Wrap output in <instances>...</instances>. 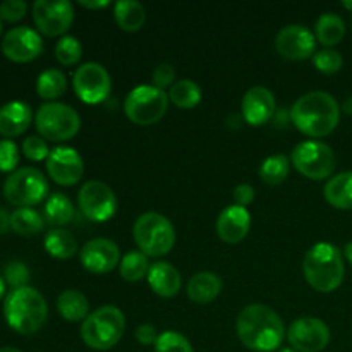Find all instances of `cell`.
<instances>
[{
	"label": "cell",
	"instance_id": "42",
	"mask_svg": "<svg viewBox=\"0 0 352 352\" xmlns=\"http://www.w3.org/2000/svg\"><path fill=\"white\" fill-rule=\"evenodd\" d=\"M151 79H153L155 88L162 89V91H165V88H172V86L175 85L174 65H170V64L157 65L153 71V76H151Z\"/></svg>",
	"mask_w": 352,
	"mask_h": 352
},
{
	"label": "cell",
	"instance_id": "4",
	"mask_svg": "<svg viewBox=\"0 0 352 352\" xmlns=\"http://www.w3.org/2000/svg\"><path fill=\"white\" fill-rule=\"evenodd\" d=\"M342 253L330 243H318L306 253L302 274L315 291L329 294L337 291L344 280Z\"/></svg>",
	"mask_w": 352,
	"mask_h": 352
},
{
	"label": "cell",
	"instance_id": "49",
	"mask_svg": "<svg viewBox=\"0 0 352 352\" xmlns=\"http://www.w3.org/2000/svg\"><path fill=\"white\" fill-rule=\"evenodd\" d=\"M3 294H6V280L0 277V299L3 298Z\"/></svg>",
	"mask_w": 352,
	"mask_h": 352
},
{
	"label": "cell",
	"instance_id": "10",
	"mask_svg": "<svg viewBox=\"0 0 352 352\" xmlns=\"http://www.w3.org/2000/svg\"><path fill=\"white\" fill-rule=\"evenodd\" d=\"M291 162L296 170L311 181L329 179L336 170V153L322 141H302L292 150Z\"/></svg>",
	"mask_w": 352,
	"mask_h": 352
},
{
	"label": "cell",
	"instance_id": "23",
	"mask_svg": "<svg viewBox=\"0 0 352 352\" xmlns=\"http://www.w3.org/2000/svg\"><path fill=\"white\" fill-rule=\"evenodd\" d=\"M222 292V278L213 272H198L188 282V298L196 305H210Z\"/></svg>",
	"mask_w": 352,
	"mask_h": 352
},
{
	"label": "cell",
	"instance_id": "46",
	"mask_svg": "<svg viewBox=\"0 0 352 352\" xmlns=\"http://www.w3.org/2000/svg\"><path fill=\"white\" fill-rule=\"evenodd\" d=\"M79 6L86 7V9H103V7H109V0H103V2H86V0H79Z\"/></svg>",
	"mask_w": 352,
	"mask_h": 352
},
{
	"label": "cell",
	"instance_id": "6",
	"mask_svg": "<svg viewBox=\"0 0 352 352\" xmlns=\"http://www.w3.org/2000/svg\"><path fill=\"white\" fill-rule=\"evenodd\" d=\"M133 236L141 253L150 258L165 256L175 244V230L170 220L160 213L148 212L138 217Z\"/></svg>",
	"mask_w": 352,
	"mask_h": 352
},
{
	"label": "cell",
	"instance_id": "7",
	"mask_svg": "<svg viewBox=\"0 0 352 352\" xmlns=\"http://www.w3.org/2000/svg\"><path fill=\"white\" fill-rule=\"evenodd\" d=\"M34 126L40 136L48 141H69L81 129V117L72 107L58 102H48L38 109Z\"/></svg>",
	"mask_w": 352,
	"mask_h": 352
},
{
	"label": "cell",
	"instance_id": "14",
	"mask_svg": "<svg viewBox=\"0 0 352 352\" xmlns=\"http://www.w3.org/2000/svg\"><path fill=\"white\" fill-rule=\"evenodd\" d=\"M291 349L298 352H322L330 344V329L315 316H302L291 323L287 330Z\"/></svg>",
	"mask_w": 352,
	"mask_h": 352
},
{
	"label": "cell",
	"instance_id": "48",
	"mask_svg": "<svg viewBox=\"0 0 352 352\" xmlns=\"http://www.w3.org/2000/svg\"><path fill=\"white\" fill-rule=\"evenodd\" d=\"M344 256H346V260L352 265V243L346 244V248H344Z\"/></svg>",
	"mask_w": 352,
	"mask_h": 352
},
{
	"label": "cell",
	"instance_id": "8",
	"mask_svg": "<svg viewBox=\"0 0 352 352\" xmlns=\"http://www.w3.org/2000/svg\"><path fill=\"white\" fill-rule=\"evenodd\" d=\"M168 95L150 85L136 86L124 100V112L136 126H153L165 116L168 107Z\"/></svg>",
	"mask_w": 352,
	"mask_h": 352
},
{
	"label": "cell",
	"instance_id": "13",
	"mask_svg": "<svg viewBox=\"0 0 352 352\" xmlns=\"http://www.w3.org/2000/svg\"><path fill=\"white\" fill-rule=\"evenodd\" d=\"M33 21L45 36H65L74 21V7L67 0H36L33 3Z\"/></svg>",
	"mask_w": 352,
	"mask_h": 352
},
{
	"label": "cell",
	"instance_id": "19",
	"mask_svg": "<svg viewBox=\"0 0 352 352\" xmlns=\"http://www.w3.org/2000/svg\"><path fill=\"white\" fill-rule=\"evenodd\" d=\"M277 112V103H275L274 93L265 86H254L248 89L241 103V116L244 122L250 126L258 127L267 124Z\"/></svg>",
	"mask_w": 352,
	"mask_h": 352
},
{
	"label": "cell",
	"instance_id": "44",
	"mask_svg": "<svg viewBox=\"0 0 352 352\" xmlns=\"http://www.w3.org/2000/svg\"><path fill=\"white\" fill-rule=\"evenodd\" d=\"M134 336H136V340L141 344V346H151V344L155 346V342H157L160 333H157V329H155L153 325H150V323H143V325L138 327Z\"/></svg>",
	"mask_w": 352,
	"mask_h": 352
},
{
	"label": "cell",
	"instance_id": "36",
	"mask_svg": "<svg viewBox=\"0 0 352 352\" xmlns=\"http://www.w3.org/2000/svg\"><path fill=\"white\" fill-rule=\"evenodd\" d=\"M155 352H195L191 342L179 332H164L155 342Z\"/></svg>",
	"mask_w": 352,
	"mask_h": 352
},
{
	"label": "cell",
	"instance_id": "28",
	"mask_svg": "<svg viewBox=\"0 0 352 352\" xmlns=\"http://www.w3.org/2000/svg\"><path fill=\"white\" fill-rule=\"evenodd\" d=\"M43 217L47 223L54 227H62L69 223L74 217V206L72 201L62 192H54L48 196L47 203L43 208Z\"/></svg>",
	"mask_w": 352,
	"mask_h": 352
},
{
	"label": "cell",
	"instance_id": "39",
	"mask_svg": "<svg viewBox=\"0 0 352 352\" xmlns=\"http://www.w3.org/2000/svg\"><path fill=\"white\" fill-rule=\"evenodd\" d=\"M19 164V148L12 140L0 141V172H16Z\"/></svg>",
	"mask_w": 352,
	"mask_h": 352
},
{
	"label": "cell",
	"instance_id": "12",
	"mask_svg": "<svg viewBox=\"0 0 352 352\" xmlns=\"http://www.w3.org/2000/svg\"><path fill=\"white\" fill-rule=\"evenodd\" d=\"M78 205L82 215L91 222H107L117 212V198L109 184L88 181L78 192Z\"/></svg>",
	"mask_w": 352,
	"mask_h": 352
},
{
	"label": "cell",
	"instance_id": "32",
	"mask_svg": "<svg viewBox=\"0 0 352 352\" xmlns=\"http://www.w3.org/2000/svg\"><path fill=\"white\" fill-rule=\"evenodd\" d=\"M45 219L33 208H17L10 215V229L19 236H34L41 232Z\"/></svg>",
	"mask_w": 352,
	"mask_h": 352
},
{
	"label": "cell",
	"instance_id": "38",
	"mask_svg": "<svg viewBox=\"0 0 352 352\" xmlns=\"http://www.w3.org/2000/svg\"><path fill=\"white\" fill-rule=\"evenodd\" d=\"M21 148H23L24 157L31 162H41L45 158H48V155H50L47 141L41 136H28L23 141V146Z\"/></svg>",
	"mask_w": 352,
	"mask_h": 352
},
{
	"label": "cell",
	"instance_id": "31",
	"mask_svg": "<svg viewBox=\"0 0 352 352\" xmlns=\"http://www.w3.org/2000/svg\"><path fill=\"white\" fill-rule=\"evenodd\" d=\"M168 100L177 109L191 110L201 102V88L191 79H181L168 91Z\"/></svg>",
	"mask_w": 352,
	"mask_h": 352
},
{
	"label": "cell",
	"instance_id": "1",
	"mask_svg": "<svg viewBox=\"0 0 352 352\" xmlns=\"http://www.w3.org/2000/svg\"><path fill=\"white\" fill-rule=\"evenodd\" d=\"M239 340L254 352H272L282 346L285 327L277 311L265 305H250L237 316Z\"/></svg>",
	"mask_w": 352,
	"mask_h": 352
},
{
	"label": "cell",
	"instance_id": "18",
	"mask_svg": "<svg viewBox=\"0 0 352 352\" xmlns=\"http://www.w3.org/2000/svg\"><path fill=\"white\" fill-rule=\"evenodd\" d=\"M81 265L89 274H109L117 265H120L119 246L105 237L88 241L81 250Z\"/></svg>",
	"mask_w": 352,
	"mask_h": 352
},
{
	"label": "cell",
	"instance_id": "41",
	"mask_svg": "<svg viewBox=\"0 0 352 352\" xmlns=\"http://www.w3.org/2000/svg\"><path fill=\"white\" fill-rule=\"evenodd\" d=\"M28 12V3L23 0H6L0 3V19L7 23H17Z\"/></svg>",
	"mask_w": 352,
	"mask_h": 352
},
{
	"label": "cell",
	"instance_id": "2",
	"mask_svg": "<svg viewBox=\"0 0 352 352\" xmlns=\"http://www.w3.org/2000/svg\"><path fill=\"white\" fill-rule=\"evenodd\" d=\"M292 124L309 138H325L336 131L340 119L337 100L327 91H309L291 107Z\"/></svg>",
	"mask_w": 352,
	"mask_h": 352
},
{
	"label": "cell",
	"instance_id": "47",
	"mask_svg": "<svg viewBox=\"0 0 352 352\" xmlns=\"http://www.w3.org/2000/svg\"><path fill=\"white\" fill-rule=\"evenodd\" d=\"M342 112L347 113V116H352V96H347L346 102L342 105Z\"/></svg>",
	"mask_w": 352,
	"mask_h": 352
},
{
	"label": "cell",
	"instance_id": "22",
	"mask_svg": "<svg viewBox=\"0 0 352 352\" xmlns=\"http://www.w3.org/2000/svg\"><path fill=\"white\" fill-rule=\"evenodd\" d=\"M33 113L28 103L9 102L0 107V134L3 138H16L26 133Z\"/></svg>",
	"mask_w": 352,
	"mask_h": 352
},
{
	"label": "cell",
	"instance_id": "40",
	"mask_svg": "<svg viewBox=\"0 0 352 352\" xmlns=\"http://www.w3.org/2000/svg\"><path fill=\"white\" fill-rule=\"evenodd\" d=\"M3 275H6V282L12 289L26 287L28 280H30V270H28L26 265L21 263V261H10L6 267Z\"/></svg>",
	"mask_w": 352,
	"mask_h": 352
},
{
	"label": "cell",
	"instance_id": "29",
	"mask_svg": "<svg viewBox=\"0 0 352 352\" xmlns=\"http://www.w3.org/2000/svg\"><path fill=\"white\" fill-rule=\"evenodd\" d=\"M45 250L57 260H69L78 253V243L74 236L64 229H54L45 236Z\"/></svg>",
	"mask_w": 352,
	"mask_h": 352
},
{
	"label": "cell",
	"instance_id": "24",
	"mask_svg": "<svg viewBox=\"0 0 352 352\" xmlns=\"http://www.w3.org/2000/svg\"><path fill=\"white\" fill-rule=\"evenodd\" d=\"M323 196L333 208L352 210V172L330 177L323 188Z\"/></svg>",
	"mask_w": 352,
	"mask_h": 352
},
{
	"label": "cell",
	"instance_id": "33",
	"mask_svg": "<svg viewBox=\"0 0 352 352\" xmlns=\"http://www.w3.org/2000/svg\"><path fill=\"white\" fill-rule=\"evenodd\" d=\"M150 267L151 265L146 254L141 253V251H131V253L124 254L122 260H120V277L127 282H138L148 277Z\"/></svg>",
	"mask_w": 352,
	"mask_h": 352
},
{
	"label": "cell",
	"instance_id": "11",
	"mask_svg": "<svg viewBox=\"0 0 352 352\" xmlns=\"http://www.w3.org/2000/svg\"><path fill=\"white\" fill-rule=\"evenodd\" d=\"M72 86L81 102L96 105L109 98L112 91V79L109 71L96 62H86L76 69L72 76Z\"/></svg>",
	"mask_w": 352,
	"mask_h": 352
},
{
	"label": "cell",
	"instance_id": "15",
	"mask_svg": "<svg viewBox=\"0 0 352 352\" xmlns=\"http://www.w3.org/2000/svg\"><path fill=\"white\" fill-rule=\"evenodd\" d=\"M43 52V40L40 33L33 28L17 26L12 28L2 38V54L9 60L17 64H26V62L38 58Z\"/></svg>",
	"mask_w": 352,
	"mask_h": 352
},
{
	"label": "cell",
	"instance_id": "51",
	"mask_svg": "<svg viewBox=\"0 0 352 352\" xmlns=\"http://www.w3.org/2000/svg\"><path fill=\"white\" fill-rule=\"evenodd\" d=\"M280 352H298V351H294V349H282Z\"/></svg>",
	"mask_w": 352,
	"mask_h": 352
},
{
	"label": "cell",
	"instance_id": "27",
	"mask_svg": "<svg viewBox=\"0 0 352 352\" xmlns=\"http://www.w3.org/2000/svg\"><path fill=\"white\" fill-rule=\"evenodd\" d=\"M316 40L327 48L336 47L346 36V23L336 12H325L318 17L315 26Z\"/></svg>",
	"mask_w": 352,
	"mask_h": 352
},
{
	"label": "cell",
	"instance_id": "34",
	"mask_svg": "<svg viewBox=\"0 0 352 352\" xmlns=\"http://www.w3.org/2000/svg\"><path fill=\"white\" fill-rule=\"evenodd\" d=\"M289 168H291V164L285 155H272V157L265 158L261 164L260 177L267 184L278 186L287 179Z\"/></svg>",
	"mask_w": 352,
	"mask_h": 352
},
{
	"label": "cell",
	"instance_id": "20",
	"mask_svg": "<svg viewBox=\"0 0 352 352\" xmlns=\"http://www.w3.org/2000/svg\"><path fill=\"white\" fill-rule=\"evenodd\" d=\"M217 234L223 243L237 244L248 236L251 229V215L248 208L230 205L222 210L217 219Z\"/></svg>",
	"mask_w": 352,
	"mask_h": 352
},
{
	"label": "cell",
	"instance_id": "45",
	"mask_svg": "<svg viewBox=\"0 0 352 352\" xmlns=\"http://www.w3.org/2000/svg\"><path fill=\"white\" fill-rule=\"evenodd\" d=\"M10 229V215H7L6 210L0 208V234H6Z\"/></svg>",
	"mask_w": 352,
	"mask_h": 352
},
{
	"label": "cell",
	"instance_id": "26",
	"mask_svg": "<svg viewBox=\"0 0 352 352\" xmlns=\"http://www.w3.org/2000/svg\"><path fill=\"white\" fill-rule=\"evenodd\" d=\"M113 16L119 28L127 33H136L146 23V10L136 0H120L113 7Z\"/></svg>",
	"mask_w": 352,
	"mask_h": 352
},
{
	"label": "cell",
	"instance_id": "25",
	"mask_svg": "<svg viewBox=\"0 0 352 352\" xmlns=\"http://www.w3.org/2000/svg\"><path fill=\"white\" fill-rule=\"evenodd\" d=\"M57 311L65 322H85L89 315V302L82 292L67 289L58 294Z\"/></svg>",
	"mask_w": 352,
	"mask_h": 352
},
{
	"label": "cell",
	"instance_id": "43",
	"mask_svg": "<svg viewBox=\"0 0 352 352\" xmlns=\"http://www.w3.org/2000/svg\"><path fill=\"white\" fill-rule=\"evenodd\" d=\"M232 198H234V205L237 206H250L251 203L254 201V189L253 186L250 184H239L232 192Z\"/></svg>",
	"mask_w": 352,
	"mask_h": 352
},
{
	"label": "cell",
	"instance_id": "35",
	"mask_svg": "<svg viewBox=\"0 0 352 352\" xmlns=\"http://www.w3.org/2000/svg\"><path fill=\"white\" fill-rule=\"evenodd\" d=\"M82 57V47L78 38L74 36H62L55 45V58L62 65H76Z\"/></svg>",
	"mask_w": 352,
	"mask_h": 352
},
{
	"label": "cell",
	"instance_id": "50",
	"mask_svg": "<svg viewBox=\"0 0 352 352\" xmlns=\"http://www.w3.org/2000/svg\"><path fill=\"white\" fill-rule=\"evenodd\" d=\"M0 352H21V351L16 349V347H2Z\"/></svg>",
	"mask_w": 352,
	"mask_h": 352
},
{
	"label": "cell",
	"instance_id": "52",
	"mask_svg": "<svg viewBox=\"0 0 352 352\" xmlns=\"http://www.w3.org/2000/svg\"><path fill=\"white\" fill-rule=\"evenodd\" d=\"M0 30H2V24H0Z\"/></svg>",
	"mask_w": 352,
	"mask_h": 352
},
{
	"label": "cell",
	"instance_id": "9",
	"mask_svg": "<svg viewBox=\"0 0 352 352\" xmlns=\"http://www.w3.org/2000/svg\"><path fill=\"white\" fill-rule=\"evenodd\" d=\"M48 195V182L45 175L34 167H21L3 182V196L7 201L19 208L38 205Z\"/></svg>",
	"mask_w": 352,
	"mask_h": 352
},
{
	"label": "cell",
	"instance_id": "3",
	"mask_svg": "<svg viewBox=\"0 0 352 352\" xmlns=\"http://www.w3.org/2000/svg\"><path fill=\"white\" fill-rule=\"evenodd\" d=\"M3 316L14 332L21 336H33L45 325L48 316V306L43 296L36 289L21 287L12 289L6 296Z\"/></svg>",
	"mask_w": 352,
	"mask_h": 352
},
{
	"label": "cell",
	"instance_id": "30",
	"mask_svg": "<svg viewBox=\"0 0 352 352\" xmlns=\"http://www.w3.org/2000/svg\"><path fill=\"white\" fill-rule=\"evenodd\" d=\"M67 89V78L58 69H47L36 79V93L43 100H57Z\"/></svg>",
	"mask_w": 352,
	"mask_h": 352
},
{
	"label": "cell",
	"instance_id": "17",
	"mask_svg": "<svg viewBox=\"0 0 352 352\" xmlns=\"http://www.w3.org/2000/svg\"><path fill=\"white\" fill-rule=\"evenodd\" d=\"M47 172L58 186H74L85 174V162L74 148L58 146L48 155Z\"/></svg>",
	"mask_w": 352,
	"mask_h": 352
},
{
	"label": "cell",
	"instance_id": "16",
	"mask_svg": "<svg viewBox=\"0 0 352 352\" xmlns=\"http://www.w3.org/2000/svg\"><path fill=\"white\" fill-rule=\"evenodd\" d=\"M315 34L299 24L282 28L275 38V50L285 60H306L315 55Z\"/></svg>",
	"mask_w": 352,
	"mask_h": 352
},
{
	"label": "cell",
	"instance_id": "21",
	"mask_svg": "<svg viewBox=\"0 0 352 352\" xmlns=\"http://www.w3.org/2000/svg\"><path fill=\"white\" fill-rule=\"evenodd\" d=\"M148 284H150L151 291L160 298H174L179 294L182 285L181 274L174 265L168 261H155L148 272Z\"/></svg>",
	"mask_w": 352,
	"mask_h": 352
},
{
	"label": "cell",
	"instance_id": "37",
	"mask_svg": "<svg viewBox=\"0 0 352 352\" xmlns=\"http://www.w3.org/2000/svg\"><path fill=\"white\" fill-rule=\"evenodd\" d=\"M313 64L322 74L332 76L342 69L344 58L340 52L333 50V48H325V50L316 52L315 57H313Z\"/></svg>",
	"mask_w": 352,
	"mask_h": 352
},
{
	"label": "cell",
	"instance_id": "5",
	"mask_svg": "<svg viewBox=\"0 0 352 352\" xmlns=\"http://www.w3.org/2000/svg\"><path fill=\"white\" fill-rule=\"evenodd\" d=\"M126 330V316L116 306H102L89 313L81 325V339L89 349L109 351L120 342Z\"/></svg>",
	"mask_w": 352,
	"mask_h": 352
}]
</instances>
